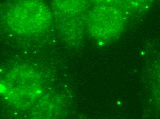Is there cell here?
<instances>
[{
    "instance_id": "6da1fadb",
    "label": "cell",
    "mask_w": 160,
    "mask_h": 119,
    "mask_svg": "<svg viewBox=\"0 0 160 119\" xmlns=\"http://www.w3.org/2000/svg\"><path fill=\"white\" fill-rule=\"evenodd\" d=\"M54 12L45 0H10L4 8L6 27L21 37L44 34L52 24Z\"/></svg>"
},
{
    "instance_id": "7a4b0ae2",
    "label": "cell",
    "mask_w": 160,
    "mask_h": 119,
    "mask_svg": "<svg viewBox=\"0 0 160 119\" xmlns=\"http://www.w3.org/2000/svg\"><path fill=\"white\" fill-rule=\"evenodd\" d=\"M44 85L41 75L32 66L11 69L0 80V95L17 108L28 109L42 98Z\"/></svg>"
},
{
    "instance_id": "3957f363",
    "label": "cell",
    "mask_w": 160,
    "mask_h": 119,
    "mask_svg": "<svg viewBox=\"0 0 160 119\" xmlns=\"http://www.w3.org/2000/svg\"><path fill=\"white\" fill-rule=\"evenodd\" d=\"M126 18L122 12L111 6L93 5L86 13L85 26L93 39L108 44L122 34Z\"/></svg>"
},
{
    "instance_id": "277c9868",
    "label": "cell",
    "mask_w": 160,
    "mask_h": 119,
    "mask_svg": "<svg viewBox=\"0 0 160 119\" xmlns=\"http://www.w3.org/2000/svg\"><path fill=\"white\" fill-rule=\"evenodd\" d=\"M89 0H51L62 37L72 45L81 41Z\"/></svg>"
},
{
    "instance_id": "5b68a950",
    "label": "cell",
    "mask_w": 160,
    "mask_h": 119,
    "mask_svg": "<svg viewBox=\"0 0 160 119\" xmlns=\"http://www.w3.org/2000/svg\"><path fill=\"white\" fill-rule=\"evenodd\" d=\"M95 6H108L117 8L127 17L145 12L158 0H89Z\"/></svg>"
},
{
    "instance_id": "8992f818",
    "label": "cell",
    "mask_w": 160,
    "mask_h": 119,
    "mask_svg": "<svg viewBox=\"0 0 160 119\" xmlns=\"http://www.w3.org/2000/svg\"><path fill=\"white\" fill-rule=\"evenodd\" d=\"M157 79H158V88L160 91V65L159 66V70L158 72V76H157Z\"/></svg>"
}]
</instances>
